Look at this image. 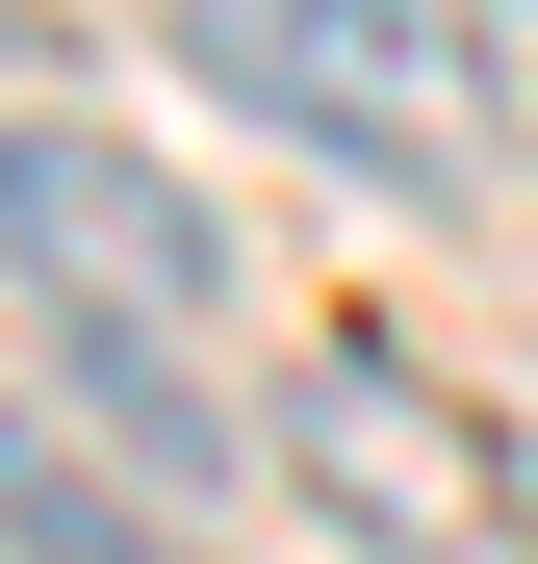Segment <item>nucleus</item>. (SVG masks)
<instances>
[{"label":"nucleus","mask_w":538,"mask_h":564,"mask_svg":"<svg viewBox=\"0 0 538 564\" xmlns=\"http://www.w3.org/2000/svg\"><path fill=\"white\" fill-rule=\"evenodd\" d=\"M206 104H256L283 154H359L410 206H487L513 180V77L462 52V0H179Z\"/></svg>","instance_id":"1"},{"label":"nucleus","mask_w":538,"mask_h":564,"mask_svg":"<svg viewBox=\"0 0 538 564\" xmlns=\"http://www.w3.org/2000/svg\"><path fill=\"white\" fill-rule=\"evenodd\" d=\"M283 488L359 539V564H487L513 539V436L462 411V386H436V359H308V386H283Z\"/></svg>","instance_id":"2"},{"label":"nucleus","mask_w":538,"mask_h":564,"mask_svg":"<svg viewBox=\"0 0 538 564\" xmlns=\"http://www.w3.org/2000/svg\"><path fill=\"white\" fill-rule=\"evenodd\" d=\"M0 282L26 308H77V334H206V206L129 154V129H52V104H0Z\"/></svg>","instance_id":"3"},{"label":"nucleus","mask_w":538,"mask_h":564,"mask_svg":"<svg viewBox=\"0 0 538 564\" xmlns=\"http://www.w3.org/2000/svg\"><path fill=\"white\" fill-rule=\"evenodd\" d=\"M0 564H179V513H154V462H77V411L0 386Z\"/></svg>","instance_id":"4"}]
</instances>
